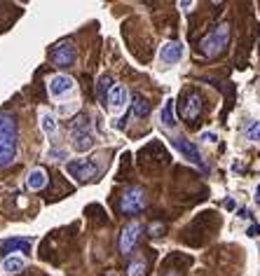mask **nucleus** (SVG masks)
<instances>
[{
	"label": "nucleus",
	"instance_id": "f257e3e1",
	"mask_svg": "<svg viewBox=\"0 0 260 276\" xmlns=\"http://www.w3.org/2000/svg\"><path fill=\"white\" fill-rule=\"evenodd\" d=\"M16 140H19V129H16L14 117L0 113V169H5L14 161Z\"/></svg>",
	"mask_w": 260,
	"mask_h": 276
},
{
	"label": "nucleus",
	"instance_id": "f03ea898",
	"mask_svg": "<svg viewBox=\"0 0 260 276\" xmlns=\"http://www.w3.org/2000/svg\"><path fill=\"white\" fill-rule=\"evenodd\" d=\"M228 40H230V26L228 23H218L214 31H209L207 35L202 38V42H199L202 54L209 56V59H214V56H218V54L228 47Z\"/></svg>",
	"mask_w": 260,
	"mask_h": 276
},
{
	"label": "nucleus",
	"instance_id": "7ed1b4c3",
	"mask_svg": "<svg viewBox=\"0 0 260 276\" xmlns=\"http://www.w3.org/2000/svg\"><path fill=\"white\" fill-rule=\"evenodd\" d=\"M146 208V192L143 187H127L120 199V211L124 215H136Z\"/></svg>",
	"mask_w": 260,
	"mask_h": 276
},
{
	"label": "nucleus",
	"instance_id": "20e7f679",
	"mask_svg": "<svg viewBox=\"0 0 260 276\" xmlns=\"http://www.w3.org/2000/svg\"><path fill=\"white\" fill-rule=\"evenodd\" d=\"M75 45L70 42V40H61V42H56L52 47V52H49V59H52L54 66H59V68H66V66H73L75 63Z\"/></svg>",
	"mask_w": 260,
	"mask_h": 276
},
{
	"label": "nucleus",
	"instance_id": "39448f33",
	"mask_svg": "<svg viewBox=\"0 0 260 276\" xmlns=\"http://www.w3.org/2000/svg\"><path fill=\"white\" fill-rule=\"evenodd\" d=\"M66 171L77 180H94L99 176V166L92 159H73L66 164Z\"/></svg>",
	"mask_w": 260,
	"mask_h": 276
},
{
	"label": "nucleus",
	"instance_id": "423d86ee",
	"mask_svg": "<svg viewBox=\"0 0 260 276\" xmlns=\"http://www.w3.org/2000/svg\"><path fill=\"white\" fill-rule=\"evenodd\" d=\"M141 223H127L122 227V232H120V253L122 255H129L131 251H134V246H136V241H138V237H141Z\"/></svg>",
	"mask_w": 260,
	"mask_h": 276
},
{
	"label": "nucleus",
	"instance_id": "0eeeda50",
	"mask_svg": "<svg viewBox=\"0 0 260 276\" xmlns=\"http://www.w3.org/2000/svg\"><path fill=\"white\" fill-rule=\"evenodd\" d=\"M73 87H75V80H73V77L63 75V73H56V75L49 77V82H47V92H49V96L59 99V96H63V94H68Z\"/></svg>",
	"mask_w": 260,
	"mask_h": 276
},
{
	"label": "nucleus",
	"instance_id": "6e6552de",
	"mask_svg": "<svg viewBox=\"0 0 260 276\" xmlns=\"http://www.w3.org/2000/svg\"><path fill=\"white\" fill-rule=\"evenodd\" d=\"M199 113H202V96H199L197 92H188L185 94V103H183V108H181V115H183V120H188V122H195L199 117Z\"/></svg>",
	"mask_w": 260,
	"mask_h": 276
},
{
	"label": "nucleus",
	"instance_id": "1a4fd4ad",
	"mask_svg": "<svg viewBox=\"0 0 260 276\" xmlns=\"http://www.w3.org/2000/svg\"><path fill=\"white\" fill-rule=\"evenodd\" d=\"M174 145L181 150V152L188 157V159L192 161V164H197L199 169H204L207 171V164H204V159H202V154H199L197 145L192 143V140H188V138H174Z\"/></svg>",
	"mask_w": 260,
	"mask_h": 276
},
{
	"label": "nucleus",
	"instance_id": "9d476101",
	"mask_svg": "<svg viewBox=\"0 0 260 276\" xmlns=\"http://www.w3.org/2000/svg\"><path fill=\"white\" fill-rule=\"evenodd\" d=\"M160 59L164 63H176L183 59V42H178V40H171L167 45H162L160 49Z\"/></svg>",
	"mask_w": 260,
	"mask_h": 276
},
{
	"label": "nucleus",
	"instance_id": "9b49d317",
	"mask_svg": "<svg viewBox=\"0 0 260 276\" xmlns=\"http://www.w3.org/2000/svg\"><path fill=\"white\" fill-rule=\"evenodd\" d=\"M127 99H129V92H127V87L124 85H115L110 96H108V106L113 108V110H120V108L127 106Z\"/></svg>",
	"mask_w": 260,
	"mask_h": 276
},
{
	"label": "nucleus",
	"instance_id": "f8f14e48",
	"mask_svg": "<svg viewBox=\"0 0 260 276\" xmlns=\"http://www.w3.org/2000/svg\"><path fill=\"white\" fill-rule=\"evenodd\" d=\"M94 147V136L89 131H73V150L75 152H87Z\"/></svg>",
	"mask_w": 260,
	"mask_h": 276
},
{
	"label": "nucleus",
	"instance_id": "ddd939ff",
	"mask_svg": "<svg viewBox=\"0 0 260 276\" xmlns=\"http://www.w3.org/2000/svg\"><path fill=\"white\" fill-rule=\"evenodd\" d=\"M113 77L110 75H101L99 80H96V99H99V103H103L106 106L108 103V96H110V92H113Z\"/></svg>",
	"mask_w": 260,
	"mask_h": 276
},
{
	"label": "nucleus",
	"instance_id": "4468645a",
	"mask_svg": "<svg viewBox=\"0 0 260 276\" xmlns=\"http://www.w3.org/2000/svg\"><path fill=\"white\" fill-rule=\"evenodd\" d=\"M26 185H28V190H42V187L47 185V173H45V169L35 166V169L28 171V176H26Z\"/></svg>",
	"mask_w": 260,
	"mask_h": 276
},
{
	"label": "nucleus",
	"instance_id": "2eb2a0df",
	"mask_svg": "<svg viewBox=\"0 0 260 276\" xmlns=\"http://www.w3.org/2000/svg\"><path fill=\"white\" fill-rule=\"evenodd\" d=\"M23 267H26V262H23V258H16V255H7L5 260H2V265H0V269L5 272V274L9 276H16L21 274Z\"/></svg>",
	"mask_w": 260,
	"mask_h": 276
},
{
	"label": "nucleus",
	"instance_id": "dca6fc26",
	"mask_svg": "<svg viewBox=\"0 0 260 276\" xmlns=\"http://www.w3.org/2000/svg\"><path fill=\"white\" fill-rule=\"evenodd\" d=\"M2 248L5 253H31V241L28 239H5L2 241Z\"/></svg>",
	"mask_w": 260,
	"mask_h": 276
},
{
	"label": "nucleus",
	"instance_id": "f3484780",
	"mask_svg": "<svg viewBox=\"0 0 260 276\" xmlns=\"http://www.w3.org/2000/svg\"><path fill=\"white\" fill-rule=\"evenodd\" d=\"M160 122L164 124V127H174V124H176V117H174V99L164 101L162 113H160Z\"/></svg>",
	"mask_w": 260,
	"mask_h": 276
},
{
	"label": "nucleus",
	"instance_id": "a211bd4d",
	"mask_svg": "<svg viewBox=\"0 0 260 276\" xmlns=\"http://www.w3.org/2000/svg\"><path fill=\"white\" fill-rule=\"evenodd\" d=\"M40 129L45 131V136H54L56 129H59V124H56V117L52 113H42L40 115Z\"/></svg>",
	"mask_w": 260,
	"mask_h": 276
},
{
	"label": "nucleus",
	"instance_id": "6ab92c4d",
	"mask_svg": "<svg viewBox=\"0 0 260 276\" xmlns=\"http://www.w3.org/2000/svg\"><path fill=\"white\" fill-rule=\"evenodd\" d=\"M134 115L136 117H146L148 113H150V103H148V99H143L141 94H134Z\"/></svg>",
	"mask_w": 260,
	"mask_h": 276
},
{
	"label": "nucleus",
	"instance_id": "aec40b11",
	"mask_svg": "<svg viewBox=\"0 0 260 276\" xmlns=\"http://www.w3.org/2000/svg\"><path fill=\"white\" fill-rule=\"evenodd\" d=\"M148 272V262L146 260H131L129 262V267H127V276H146Z\"/></svg>",
	"mask_w": 260,
	"mask_h": 276
},
{
	"label": "nucleus",
	"instance_id": "412c9836",
	"mask_svg": "<svg viewBox=\"0 0 260 276\" xmlns=\"http://www.w3.org/2000/svg\"><path fill=\"white\" fill-rule=\"evenodd\" d=\"M246 138L260 143V122H251L249 127H246Z\"/></svg>",
	"mask_w": 260,
	"mask_h": 276
},
{
	"label": "nucleus",
	"instance_id": "4be33fe9",
	"mask_svg": "<svg viewBox=\"0 0 260 276\" xmlns=\"http://www.w3.org/2000/svg\"><path fill=\"white\" fill-rule=\"evenodd\" d=\"M202 140H207V143H216V140H218V136H216V134H211V131H204V134H202Z\"/></svg>",
	"mask_w": 260,
	"mask_h": 276
},
{
	"label": "nucleus",
	"instance_id": "5701e85b",
	"mask_svg": "<svg viewBox=\"0 0 260 276\" xmlns=\"http://www.w3.org/2000/svg\"><path fill=\"white\" fill-rule=\"evenodd\" d=\"M49 157H56V159H63V157H66V150H56V147H54V150H49Z\"/></svg>",
	"mask_w": 260,
	"mask_h": 276
},
{
	"label": "nucleus",
	"instance_id": "b1692460",
	"mask_svg": "<svg viewBox=\"0 0 260 276\" xmlns=\"http://www.w3.org/2000/svg\"><path fill=\"white\" fill-rule=\"evenodd\" d=\"M260 234V227L258 225H251V227H249V237H258Z\"/></svg>",
	"mask_w": 260,
	"mask_h": 276
},
{
	"label": "nucleus",
	"instance_id": "393cba45",
	"mask_svg": "<svg viewBox=\"0 0 260 276\" xmlns=\"http://www.w3.org/2000/svg\"><path fill=\"white\" fill-rule=\"evenodd\" d=\"M256 201L260 204V185H258V192H256Z\"/></svg>",
	"mask_w": 260,
	"mask_h": 276
},
{
	"label": "nucleus",
	"instance_id": "a878e982",
	"mask_svg": "<svg viewBox=\"0 0 260 276\" xmlns=\"http://www.w3.org/2000/svg\"><path fill=\"white\" fill-rule=\"evenodd\" d=\"M110 276H113V274H110Z\"/></svg>",
	"mask_w": 260,
	"mask_h": 276
}]
</instances>
